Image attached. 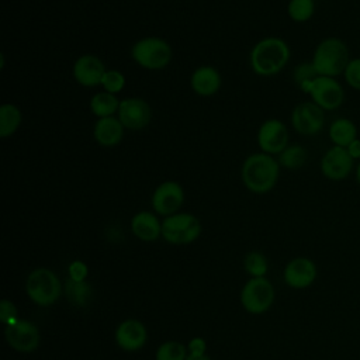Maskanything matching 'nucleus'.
<instances>
[{
    "label": "nucleus",
    "mask_w": 360,
    "mask_h": 360,
    "mask_svg": "<svg viewBox=\"0 0 360 360\" xmlns=\"http://www.w3.org/2000/svg\"><path fill=\"white\" fill-rule=\"evenodd\" d=\"M291 56L290 45L280 37H264L259 39L249 52V65L255 75L271 77L278 75Z\"/></svg>",
    "instance_id": "nucleus-1"
},
{
    "label": "nucleus",
    "mask_w": 360,
    "mask_h": 360,
    "mask_svg": "<svg viewBox=\"0 0 360 360\" xmlns=\"http://www.w3.org/2000/svg\"><path fill=\"white\" fill-rule=\"evenodd\" d=\"M120 98L115 94H111L108 91H97L91 96L89 107L91 114L96 118H104V117H112L117 115L120 108Z\"/></svg>",
    "instance_id": "nucleus-22"
},
{
    "label": "nucleus",
    "mask_w": 360,
    "mask_h": 360,
    "mask_svg": "<svg viewBox=\"0 0 360 360\" xmlns=\"http://www.w3.org/2000/svg\"><path fill=\"white\" fill-rule=\"evenodd\" d=\"M274 301V287L266 277H253L242 288L240 302L250 314L266 312Z\"/></svg>",
    "instance_id": "nucleus-7"
},
{
    "label": "nucleus",
    "mask_w": 360,
    "mask_h": 360,
    "mask_svg": "<svg viewBox=\"0 0 360 360\" xmlns=\"http://www.w3.org/2000/svg\"><path fill=\"white\" fill-rule=\"evenodd\" d=\"M245 270L253 277H264L267 273V260L260 252H249L243 259Z\"/></svg>",
    "instance_id": "nucleus-29"
},
{
    "label": "nucleus",
    "mask_w": 360,
    "mask_h": 360,
    "mask_svg": "<svg viewBox=\"0 0 360 360\" xmlns=\"http://www.w3.org/2000/svg\"><path fill=\"white\" fill-rule=\"evenodd\" d=\"M187 352L186 347L174 340L166 342L159 346L156 352V360H186Z\"/></svg>",
    "instance_id": "nucleus-30"
},
{
    "label": "nucleus",
    "mask_w": 360,
    "mask_h": 360,
    "mask_svg": "<svg viewBox=\"0 0 360 360\" xmlns=\"http://www.w3.org/2000/svg\"><path fill=\"white\" fill-rule=\"evenodd\" d=\"M328 136L335 146L347 148L354 139H357V127L350 118L339 117L329 125Z\"/></svg>",
    "instance_id": "nucleus-21"
},
{
    "label": "nucleus",
    "mask_w": 360,
    "mask_h": 360,
    "mask_svg": "<svg viewBox=\"0 0 360 360\" xmlns=\"http://www.w3.org/2000/svg\"><path fill=\"white\" fill-rule=\"evenodd\" d=\"M22 124V112L18 105L13 103H3L0 105V136H13Z\"/></svg>",
    "instance_id": "nucleus-23"
},
{
    "label": "nucleus",
    "mask_w": 360,
    "mask_h": 360,
    "mask_svg": "<svg viewBox=\"0 0 360 360\" xmlns=\"http://www.w3.org/2000/svg\"><path fill=\"white\" fill-rule=\"evenodd\" d=\"M315 14V0H288L287 15L294 22H307Z\"/></svg>",
    "instance_id": "nucleus-26"
},
{
    "label": "nucleus",
    "mask_w": 360,
    "mask_h": 360,
    "mask_svg": "<svg viewBox=\"0 0 360 360\" xmlns=\"http://www.w3.org/2000/svg\"><path fill=\"white\" fill-rule=\"evenodd\" d=\"M222 84L219 70L211 65H202L193 70L190 76V87L200 97L215 96Z\"/></svg>",
    "instance_id": "nucleus-17"
},
{
    "label": "nucleus",
    "mask_w": 360,
    "mask_h": 360,
    "mask_svg": "<svg viewBox=\"0 0 360 360\" xmlns=\"http://www.w3.org/2000/svg\"><path fill=\"white\" fill-rule=\"evenodd\" d=\"M354 177H356L357 184L360 186V162L356 165V169H354Z\"/></svg>",
    "instance_id": "nucleus-37"
},
{
    "label": "nucleus",
    "mask_w": 360,
    "mask_h": 360,
    "mask_svg": "<svg viewBox=\"0 0 360 360\" xmlns=\"http://www.w3.org/2000/svg\"><path fill=\"white\" fill-rule=\"evenodd\" d=\"M280 169L276 156L264 152L250 153L240 166L242 184L253 194H266L276 187Z\"/></svg>",
    "instance_id": "nucleus-2"
},
{
    "label": "nucleus",
    "mask_w": 360,
    "mask_h": 360,
    "mask_svg": "<svg viewBox=\"0 0 360 360\" xmlns=\"http://www.w3.org/2000/svg\"><path fill=\"white\" fill-rule=\"evenodd\" d=\"M184 188L176 180H165L159 183L150 197L153 212L162 217H169L180 211L184 204Z\"/></svg>",
    "instance_id": "nucleus-10"
},
{
    "label": "nucleus",
    "mask_w": 360,
    "mask_h": 360,
    "mask_svg": "<svg viewBox=\"0 0 360 360\" xmlns=\"http://www.w3.org/2000/svg\"><path fill=\"white\" fill-rule=\"evenodd\" d=\"M125 128L117 115L97 118L93 125V138L103 148H114L124 139Z\"/></svg>",
    "instance_id": "nucleus-19"
},
{
    "label": "nucleus",
    "mask_w": 360,
    "mask_h": 360,
    "mask_svg": "<svg viewBox=\"0 0 360 360\" xmlns=\"http://www.w3.org/2000/svg\"><path fill=\"white\" fill-rule=\"evenodd\" d=\"M4 336L7 343L14 350L22 352V353H30L37 350L41 340L38 328L27 319H18L17 322L7 325L4 330Z\"/></svg>",
    "instance_id": "nucleus-14"
},
{
    "label": "nucleus",
    "mask_w": 360,
    "mask_h": 360,
    "mask_svg": "<svg viewBox=\"0 0 360 360\" xmlns=\"http://www.w3.org/2000/svg\"><path fill=\"white\" fill-rule=\"evenodd\" d=\"M65 294L73 305L84 307L91 297V287L86 280L75 281V280L69 278L65 283Z\"/></svg>",
    "instance_id": "nucleus-25"
},
{
    "label": "nucleus",
    "mask_w": 360,
    "mask_h": 360,
    "mask_svg": "<svg viewBox=\"0 0 360 360\" xmlns=\"http://www.w3.org/2000/svg\"><path fill=\"white\" fill-rule=\"evenodd\" d=\"M354 167V159L346 148L332 145L321 158L319 169L323 177L332 181L347 179Z\"/></svg>",
    "instance_id": "nucleus-13"
},
{
    "label": "nucleus",
    "mask_w": 360,
    "mask_h": 360,
    "mask_svg": "<svg viewBox=\"0 0 360 360\" xmlns=\"http://www.w3.org/2000/svg\"><path fill=\"white\" fill-rule=\"evenodd\" d=\"M346 84L360 91V58H352L343 72Z\"/></svg>",
    "instance_id": "nucleus-31"
},
{
    "label": "nucleus",
    "mask_w": 360,
    "mask_h": 360,
    "mask_svg": "<svg viewBox=\"0 0 360 360\" xmlns=\"http://www.w3.org/2000/svg\"><path fill=\"white\" fill-rule=\"evenodd\" d=\"M308 96L311 101L319 105L323 111L338 110L345 101L343 86L336 80V77L316 76L309 87Z\"/></svg>",
    "instance_id": "nucleus-11"
},
{
    "label": "nucleus",
    "mask_w": 360,
    "mask_h": 360,
    "mask_svg": "<svg viewBox=\"0 0 360 360\" xmlns=\"http://www.w3.org/2000/svg\"><path fill=\"white\" fill-rule=\"evenodd\" d=\"M127 84L125 75L118 69H107L101 79V89L111 94H120Z\"/></svg>",
    "instance_id": "nucleus-28"
},
{
    "label": "nucleus",
    "mask_w": 360,
    "mask_h": 360,
    "mask_svg": "<svg viewBox=\"0 0 360 360\" xmlns=\"http://www.w3.org/2000/svg\"><path fill=\"white\" fill-rule=\"evenodd\" d=\"M350 59L346 42L338 37H328L318 42L311 62L319 76L338 77L343 75Z\"/></svg>",
    "instance_id": "nucleus-3"
},
{
    "label": "nucleus",
    "mask_w": 360,
    "mask_h": 360,
    "mask_svg": "<svg viewBox=\"0 0 360 360\" xmlns=\"http://www.w3.org/2000/svg\"><path fill=\"white\" fill-rule=\"evenodd\" d=\"M292 129L304 136H314L323 129L325 111L314 101L298 103L290 115Z\"/></svg>",
    "instance_id": "nucleus-8"
},
{
    "label": "nucleus",
    "mask_w": 360,
    "mask_h": 360,
    "mask_svg": "<svg viewBox=\"0 0 360 360\" xmlns=\"http://www.w3.org/2000/svg\"><path fill=\"white\" fill-rule=\"evenodd\" d=\"M205 340L202 338H194L188 343V350L191 356H202L205 354Z\"/></svg>",
    "instance_id": "nucleus-34"
},
{
    "label": "nucleus",
    "mask_w": 360,
    "mask_h": 360,
    "mask_svg": "<svg viewBox=\"0 0 360 360\" xmlns=\"http://www.w3.org/2000/svg\"><path fill=\"white\" fill-rule=\"evenodd\" d=\"M319 76L312 65L311 60H304V62H300L295 68H294V72H292V79H294V83L297 84V87L308 94L309 91V87L314 82V79Z\"/></svg>",
    "instance_id": "nucleus-27"
},
{
    "label": "nucleus",
    "mask_w": 360,
    "mask_h": 360,
    "mask_svg": "<svg viewBox=\"0 0 360 360\" xmlns=\"http://www.w3.org/2000/svg\"><path fill=\"white\" fill-rule=\"evenodd\" d=\"M146 328L142 322L136 319H127L121 322L115 330L117 345L127 352H135L142 349L146 343Z\"/></svg>",
    "instance_id": "nucleus-18"
},
{
    "label": "nucleus",
    "mask_w": 360,
    "mask_h": 360,
    "mask_svg": "<svg viewBox=\"0 0 360 360\" xmlns=\"http://www.w3.org/2000/svg\"><path fill=\"white\" fill-rule=\"evenodd\" d=\"M18 319L20 318H18V312H17L15 305L8 300H1L0 301V321H1V323H4L7 326V325H11V323L17 322Z\"/></svg>",
    "instance_id": "nucleus-32"
},
{
    "label": "nucleus",
    "mask_w": 360,
    "mask_h": 360,
    "mask_svg": "<svg viewBox=\"0 0 360 360\" xmlns=\"http://www.w3.org/2000/svg\"><path fill=\"white\" fill-rule=\"evenodd\" d=\"M25 290L32 302L41 307H48L60 297L62 284L52 270L38 267L28 274Z\"/></svg>",
    "instance_id": "nucleus-5"
},
{
    "label": "nucleus",
    "mask_w": 360,
    "mask_h": 360,
    "mask_svg": "<svg viewBox=\"0 0 360 360\" xmlns=\"http://www.w3.org/2000/svg\"><path fill=\"white\" fill-rule=\"evenodd\" d=\"M186 360H211V359L207 354H202V356H191V354H188Z\"/></svg>",
    "instance_id": "nucleus-36"
},
{
    "label": "nucleus",
    "mask_w": 360,
    "mask_h": 360,
    "mask_svg": "<svg viewBox=\"0 0 360 360\" xmlns=\"http://www.w3.org/2000/svg\"><path fill=\"white\" fill-rule=\"evenodd\" d=\"M132 60L146 70H162L170 65L173 49L169 41L162 37H143L131 46Z\"/></svg>",
    "instance_id": "nucleus-4"
},
{
    "label": "nucleus",
    "mask_w": 360,
    "mask_h": 360,
    "mask_svg": "<svg viewBox=\"0 0 360 360\" xmlns=\"http://www.w3.org/2000/svg\"><path fill=\"white\" fill-rule=\"evenodd\" d=\"M200 219L190 212H176L162 221V238L173 245H187L201 235Z\"/></svg>",
    "instance_id": "nucleus-6"
},
{
    "label": "nucleus",
    "mask_w": 360,
    "mask_h": 360,
    "mask_svg": "<svg viewBox=\"0 0 360 360\" xmlns=\"http://www.w3.org/2000/svg\"><path fill=\"white\" fill-rule=\"evenodd\" d=\"M69 278L75 280V281H84L87 274H89V269L86 266V263H83L82 260H75L69 264Z\"/></svg>",
    "instance_id": "nucleus-33"
},
{
    "label": "nucleus",
    "mask_w": 360,
    "mask_h": 360,
    "mask_svg": "<svg viewBox=\"0 0 360 360\" xmlns=\"http://www.w3.org/2000/svg\"><path fill=\"white\" fill-rule=\"evenodd\" d=\"M131 232L143 242H153L162 236V222L156 212L139 211L131 218Z\"/></svg>",
    "instance_id": "nucleus-20"
},
{
    "label": "nucleus",
    "mask_w": 360,
    "mask_h": 360,
    "mask_svg": "<svg viewBox=\"0 0 360 360\" xmlns=\"http://www.w3.org/2000/svg\"><path fill=\"white\" fill-rule=\"evenodd\" d=\"M276 158L281 167H284L287 170H297L305 165V162L308 159V152L300 143H290Z\"/></svg>",
    "instance_id": "nucleus-24"
},
{
    "label": "nucleus",
    "mask_w": 360,
    "mask_h": 360,
    "mask_svg": "<svg viewBox=\"0 0 360 360\" xmlns=\"http://www.w3.org/2000/svg\"><path fill=\"white\" fill-rule=\"evenodd\" d=\"M105 70L107 68L98 56L93 53H83L73 62L72 76L77 84L91 89L101 84Z\"/></svg>",
    "instance_id": "nucleus-15"
},
{
    "label": "nucleus",
    "mask_w": 360,
    "mask_h": 360,
    "mask_svg": "<svg viewBox=\"0 0 360 360\" xmlns=\"http://www.w3.org/2000/svg\"><path fill=\"white\" fill-rule=\"evenodd\" d=\"M118 120L128 131H142L152 121V108L142 97H125L120 101Z\"/></svg>",
    "instance_id": "nucleus-12"
},
{
    "label": "nucleus",
    "mask_w": 360,
    "mask_h": 360,
    "mask_svg": "<svg viewBox=\"0 0 360 360\" xmlns=\"http://www.w3.org/2000/svg\"><path fill=\"white\" fill-rule=\"evenodd\" d=\"M318 270L315 263L308 257H294L284 269V281L291 288H307L316 278Z\"/></svg>",
    "instance_id": "nucleus-16"
},
{
    "label": "nucleus",
    "mask_w": 360,
    "mask_h": 360,
    "mask_svg": "<svg viewBox=\"0 0 360 360\" xmlns=\"http://www.w3.org/2000/svg\"><path fill=\"white\" fill-rule=\"evenodd\" d=\"M256 141L260 152L277 156L290 145V132L281 120L267 118L260 124Z\"/></svg>",
    "instance_id": "nucleus-9"
},
{
    "label": "nucleus",
    "mask_w": 360,
    "mask_h": 360,
    "mask_svg": "<svg viewBox=\"0 0 360 360\" xmlns=\"http://www.w3.org/2000/svg\"><path fill=\"white\" fill-rule=\"evenodd\" d=\"M347 152L350 153V156L356 160V159H360V139H354L347 148Z\"/></svg>",
    "instance_id": "nucleus-35"
}]
</instances>
